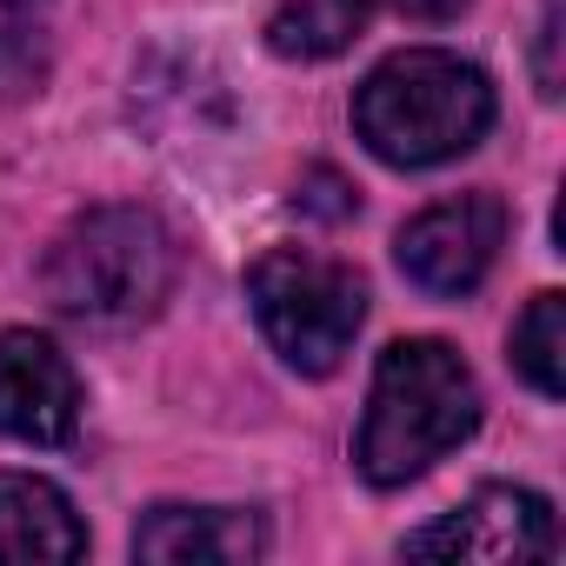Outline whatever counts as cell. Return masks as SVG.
I'll list each match as a JSON object with an SVG mask.
<instances>
[{
    "label": "cell",
    "mask_w": 566,
    "mask_h": 566,
    "mask_svg": "<svg viewBox=\"0 0 566 566\" xmlns=\"http://www.w3.org/2000/svg\"><path fill=\"white\" fill-rule=\"evenodd\" d=\"M301 207H307V213H327V220H347V213H354V193H347V180H340V174H327V167H321V174L301 187Z\"/></svg>",
    "instance_id": "cell-13"
},
{
    "label": "cell",
    "mask_w": 566,
    "mask_h": 566,
    "mask_svg": "<svg viewBox=\"0 0 566 566\" xmlns=\"http://www.w3.org/2000/svg\"><path fill=\"white\" fill-rule=\"evenodd\" d=\"M553 546H559L553 506L526 486H480L467 506H453L447 520H433L427 533L407 539L413 559H480V566L553 559Z\"/></svg>",
    "instance_id": "cell-6"
},
{
    "label": "cell",
    "mask_w": 566,
    "mask_h": 566,
    "mask_svg": "<svg viewBox=\"0 0 566 566\" xmlns=\"http://www.w3.org/2000/svg\"><path fill=\"white\" fill-rule=\"evenodd\" d=\"M394 8H400V14H413V21H453L467 0H394Z\"/></svg>",
    "instance_id": "cell-15"
},
{
    "label": "cell",
    "mask_w": 566,
    "mask_h": 566,
    "mask_svg": "<svg viewBox=\"0 0 566 566\" xmlns=\"http://www.w3.org/2000/svg\"><path fill=\"white\" fill-rule=\"evenodd\" d=\"M500 247H506V200L460 193V200H440L400 227V273L433 301H460L486 280Z\"/></svg>",
    "instance_id": "cell-5"
},
{
    "label": "cell",
    "mask_w": 566,
    "mask_h": 566,
    "mask_svg": "<svg viewBox=\"0 0 566 566\" xmlns=\"http://www.w3.org/2000/svg\"><path fill=\"white\" fill-rule=\"evenodd\" d=\"M81 427V380L67 354L28 327H0V433L28 447H67Z\"/></svg>",
    "instance_id": "cell-7"
},
{
    "label": "cell",
    "mask_w": 566,
    "mask_h": 566,
    "mask_svg": "<svg viewBox=\"0 0 566 566\" xmlns=\"http://www.w3.org/2000/svg\"><path fill=\"white\" fill-rule=\"evenodd\" d=\"M374 21V0H280L266 21V48L280 61H334L347 54Z\"/></svg>",
    "instance_id": "cell-10"
},
{
    "label": "cell",
    "mask_w": 566,
    "mask_h": 566,
    "mask_svg": "<svg viewBox=\"0 0 566 566\" xmlns=\"http://www.w3.org/2000/svg\"><path fill=\"white\" fill-rule=\"evenodd\" d=\"M41 287L67 321L134 327L174 294V240L147 207H87L48 247Z\"/></svg>",
    "instance_id": "cell-3"
},
{
    "label": "cell",
    "mask_w": 566,
    "mask_h": 566,
    "mask_svg": "<svg viewBox=\"0 0 566 566\" xmlns=\"http://www.w3.org/2000/svg\"><path fill=\"white\" fill-rule=\"evenodd\" d=\"M87 526L41 473H0V559H81Z\"/></svg>",
    "instance_id": "cell-9"
},
{
    "label": "cell",
    "mask_w": 566,
    "mask_h": 566,
    "mask_svg": "<svg viewBox=\"0 0 566 566\" xmlns=\"http://www.w3.org/2000/svg\"><path fill=\"white\" fill-rule=\"evenodd\" d=\"M354 127L387 167H440L493 127V81L460 54L407 48L360 81Z\"/></svg>",
    "instance_id": "cell-2"
},
{
    "label": "cell",
    "mask_w": 566,
    "mask_h": 566,
    "mask_svg": "<svg viewBox=\"0 0 566 566\" xmlns=\"http://www.w3.org/2000/svg\"><path fill=\"white\" fill-rule=\"evenodd\" d=\"M247 301L273 354L301 374H334L367 321V287L347 260L273 247L247 266Z\"/></svg>",
    "instance_id": "cell-4"
},
{
    "label": "cell",
    "mask_w": 566,
    "mask_h": 566,
    "mask_svg": "<svg viewBox=\"0 0 566 566\" xmlns=\"http://www.w3.org/2000/svg\"><path fill=\"white\" fill-rule=\"evenodd\" d=\"M41 74H48L41 41H34L28 28H0V101L34 94V87H41Z\"/></svg>",
    "instance_id": "cell-12"
},
{
    "label": "cell",
    "mask_w": 566,
    "mask_h": 566,
    "mask_svg": "<svg viewBox=\"0 0 566 566\" xmlns=\"http://www.w3.org/2000/svg\"><path fill=\"white\" fill-rule=\"evenodd\" d=\"M553 41H559V0H546V21H539V94H559V67H553Z\"/></svg>",
    "instance_id": "cell-14"
},
{
    "label": "cell",
    "mask_w": 566,
    "mask_h": 566,
    "mask_svg": "<svg viewBox=\"0 0 566 566\" xmlns=\"http://www.w3.org/2000/svg\"><path fill=\"white\" fill-rule=\"evenodd\" d=\"M513 367L526 374L533 394L546 400L566 394V301L559 294H533L526 314L513 321Z\"/></svg>",
    "instance_id": "cell-11"
},
{
    "label": "cell",
    "mask_w": 566,
    "mask_h": 566,
    "mask_svg": "<svg viewBox=\"0 0 566 566\" xmlns=\"http://www.w3.org/2000/svg\"><path fill=\"white\" fill-rule=\"evenodd\" d=\"M134 553L154 566H247L266 553V526L240 506H154L134 526Z\"/></svg>",
    "instance_id": "cell-8"
},
{
    "label": "cell",
    "mask_w": 566,
    "mask_h": 566,
    "mask_svg": "<svg viewBox=\"0 0 566 566\" xmlns=\"http://www.w3.org/2000/svg\"><path fill=\"white\" fill-rule=\"evenodd\" d=\"M480 427V380L447 340H394L374 367L354 460L374 486H407Z\"/></svg>",
    "instance_id": "cell-1"
}]
</instances>
